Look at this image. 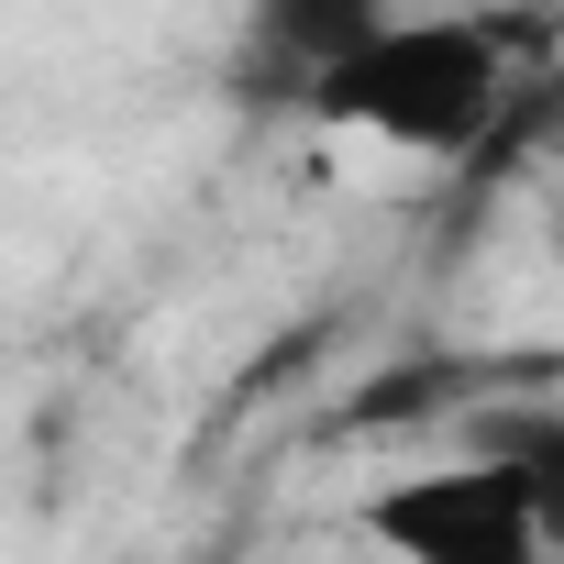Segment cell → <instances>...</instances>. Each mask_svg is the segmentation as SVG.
<instances>
[{"label": "cell", "mask_w": 564, "mask_h": 564, "mask_svg": "<svg viewBox=\"0 0 564 564\" xmlns=\"http://www.w3.org/2000/svg\"><path fill=\"white\" fill-rule=\"evenodd\" d=\"M542 243H553V265H564V199H553V210H542Z\"/></svg>", "instance_id": "obj_6"}, {"label": "cell", "mask_w": 564, "mask_h": 564, "mask_svg": "<svg viewBox=\"0 0 564 564\" xmlns=\"http://www.w3.org/2000/svg\"><path fill=\"white\" fill-rule=\"evenodd\" d=\"M509 100H520V23L509 12H432V23H388L300 111L311 122H344V133H377L388 155L476 166L498 144Z\"/></svg>", "instance_id": "obj_1"}, {"label": "cell", "mask_w": 564, "mask_h": 564, "mask_svg": "<svg viewBox=\"0 0 564 564\" xmlns=\"http://www.w3.org/2000/svg\"><path fill=\"white\" fill-rule=\"evenodd\" d=\"M465 454H509L542 509V553H564V399H476Z\"/></svg>", "instance_id": "obj_4"}, {"label": "cell", "mask_w": 564, "mask_h": 564, "mask_svg": "<svg viewBox=\"0 0 564 564\" xmlns=\"http://www.w3.org/2000/svg\"><path fill=\"white\" fill-rule=\"evenodd\" d=\"M520 144H542V155H564V56L520 78V100H509V122H498V144H487L476 166H509Z\"/></svg>", "instance_id": "obj_5"}, {"label": "cell", "mask_w": 564, "mask_h": 564, "mask_svg": "<svg viewBox=\"0 0 564 564\" xmlns=\"http://www.w3.org/2000/svg\"><path fill=\"white\" fill-rule=\"evenodd\" d=\"M366 542H399L421 564H531L542 553V509H531V476L509 454H465L443 476H399L355 509Z\"/></svg>", "instance_id": "obj_2"}, {"label": "cell", "mask_w": 564, "mask_h": 564, "mask_svg": "<svg viewBox=\"0 0 564 564\" xmlns=\"http://www.w3.org/2000/svg\"><path fill=\"white\" fill-rule=\"evenodd\" d=\"M399 23V0H243V56L289 89V100H311L344 56H366L377 34Z\"/></svg>", "instance_id": "obj_3"}]
</instances>
